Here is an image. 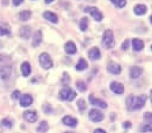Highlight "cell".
<instances>
[{
	"label": "cell",
	"mask_w": 152,
	"mask_h": 133,
	"mask_svg": "<svg viewBox=\"0 0 152 133\" xmlns=\"http://www.w3.org/2000/svg\"><path fill=\"white\" fill-rule=\"evenodd\" d=\"M147 100V96L141 95H130L126 99V107L130 112H134L142 109L145 106Z\"/></svg>",
	"instance_id": "obj_1"
},
{
	"label": "cell",
	"mask_w": 152,
	"mask_h": 133,
	"mask_svg": "<svg viewBox=\"0 0 152 133\" xmlns=\"http://www.w3.org/2000/svg\"><path fill=\"white\" fill-rule=\"evenodd\" d=\"M102 44L103 47L106 49H110L113 47L115 45V39H114V35L112 30L107 29L104 32Z\"/></svg>",
	"instance_id": "obj_2"
},
{
	"label": "cell",
	"mask_w": 152,
	"mask_h": 133,
	"mask_svg": "<svg viewBox=\"0 0 152 133\" xmlns=\"http://www.w3.org/2000/svg\"><path fill=\"white\" fill-rule=\"evenodd\" d=\"M59 96L62 100L71 102L77 96V93L69 86H64L60 91Z\"/></svg>",
	"instance_id": "obj_3"
},
{
	"label": "cell",
	"mask_w": 152,
	"mask_h": 133,
	"mask_svg": "<svg viewBox=\"0 0 152 133\" xmlns=\"http://www.w3.org/2000/svg\"><path fill=\"white\" fill-rule=\"evenodd\" d=\"M39 62L40 66L43 69H50L53 67V61L51 58L50 55L46 52H43L39 57Z\"/></svg>",
	"instance_id": "obj_4"
},
{
	"label": "cell",
	"mask_w": 152,
	"mask_h": 133,
	"mask_svg": "<svg viewBox=\"0 0 152 133\" xmlns=\"http://www.w3.org/2000/svg\"><path fill=\"white\" fill-rule=\"evenodd\" d=\"M84 11L86 13H89L91 17L97 22L102 21L103 19V15H102V12H100L99 10L96 7H87L84 9Z\"/></svg>",
	"instance_id": "obj_5"
},
{
	"label": "cell",
	"mask_w": 152,
	"mask_h": 133,
	"mask_svg": "<svg viewBox=\"0 0 152 133\" xmlns=\"http://www.w3.org/2000/svg\"><path fill=\"white\" fill-rule=\"evenodd\" d=\"M89 117L93 122L98 123L103 121L104 115L102 113V112L98 110V109H91L89 113Z\"/></svg>",
	"instance_id": "obj_6"
},
{
	"label": "cell",
	"mask_w": 152,
	"mask_h": 133,
	"mask_svg": "<svg viewBox=\"0 0 152 133\" xmlns=\"http://www.w3.org/2000/svg\"><path fill=\"white\" fill-rule=\"evenodd\" d=\"M110 88L116 94H122L125 91V87H124L123 85L116 81H113L110 83Z\"/></svg>",
	"instance_id": "obj_7"
},
{
	"label": "cell",
	"mask_w": 152,
	"mask_h": 133,
	"mask_svg": "<svg viewBox=\"0 0 152 133\" xmlns=\"http://www.w3.org/2000/svg\"><path fill=\"white\" fill-rule=\"evenodd\" d=\"M107 71L111 74L119 75L122 72V68L119 64H116L115 62H110L107 65Z\"/></svg>",
	"instance_id": "obj_8"
},
{
	"label": "cell",
	"mask_w": 152,
	"mask_h": 133,
	"mask_svg": "<svg viewBox=\"0 0 152 133\" xmlns=\"http://www.w3.org/2000/svg\"><path fill=\"white\" fill-rule=\"evenodd\" d=\"M23 118L29 123H34L37 121V115L34 111H26L23 113Z\"/></svg>",
	"instance_id": "obj_9"
},
{
	"label": "cell",
	"mask_w": 152,
	"mask_h": 133,
	"mask_svg": "<svg viewBox=\"0 0 152 133\" xmlns=\"http://www.w3.org/2000/svg\"><path fill=\"white\" fill-rule=\"evenodd\" d=\"M11 67L9 65H4L0 67V77L3 80H6L11 76Z\"/></svg>",
	"instance_id": "obj_10"
},
{
	"label": "cell",
	"mask_w": 152,
	"mask_h": 133,
	"mask_svg": "<svg viewBox=\"0 0 152 133\" xmlns=\"http://www.w3.org/2000/svg\"><path fill=\"white\" fill-rule=\"evenodd\" d=\"M89 99H90V102L92 105H94V106H98V107H100L102 109H106L107 107V105L105 103L104 100L101 99H98V98L95 97L93 95H90L89 96Z\"/></svg>",
	"instance_id": "obj_11"
},
{
	"label": "cell",
	"mask_w": 152,
	"mask_h": 133,
	"mask_svg": "<svg viewBox=\"0 0 152 133\" xmlns=\"http://www.w3.org/2000/svg\"><path fill=\"white\" fill-rule=\"evenodd\" d=\"M33 103V98L30 94H23L20 98V104L23 107H28Z\"/></svg>",
	"instance_id": "obj_12"
},
{
	"label": "cell",
	"mask_w": 152,
	"mask_h": 133,
	"mask_svg": "<svg viewBox=\"0 0 152 133\" xmlns=\"http://www.w3.org/2000/svg\"><path fill=\"white\" fill-rule=\"evenodd\" d=\"M63 123L67 126L69 127H75L78 125V120L76 118H73V117L69 116V115H66L63 118Z\"/></svg>",
	"instance_id": "obj_13"
},
{
	"label": "cell",
	"mask_w": 152,
	"mask_h": 133,
	"mask_svg": "<svg viewBox=\"0 0 152 133\" xmlns=\"http://www.w3.org/2000/svg\"><path fill=\"white\" fill-rule=\"evenodd\" d=\"M43 40V34L40 30H37L34 35L33 40H32V45L34 47L39 46Z\"/></svg>",
	"instance_id": "obj_14"
},
{
	"label": "cell",
	"mask_w": 152,
	"mask_h": 133,
	"mask_svg": "<svg viewBox=\"0 0 152 133\" xmlns=\"http://www.w3.org/2000/svg\"><path fill=\"white\" fill-rule=\"evenodd\" d=\"M142 68L138 66H134L130 69V76L132 79H137L142 75Z\"/></svg>",
	"instance_id": "obj_15"
},
{
	"label": "cell",
	"mask_w": 152,
	"mask_h": 133,
	"mask_svg": "<svg viewBox=\"0 0 152 133\" xmlns=\"http://www.w3.org/2000/svg\"><path fill=\"white\" fill-rule=\"evenodd\" d=\"M31 35V28L28 26H22L20 29V35L23 38L28 39Z\"/></svg>",
	"instance_id": "obj_16"
},
{
	"label": "cell",
	"mask_w": 152,
	"mask_h": 133,
	"mask_svg": "<svg viewBox=\"0 0 152 133\" xmlns=\"http://www.w3.org/2000/svg\"><path fill=\"white\" fill-rule=\"evenodd\" d=\"M65 51L67 54L69 55H73L77 52V47H76L75 44L74 42L72 41H68L65 44Z\"/></svg>",
	"instance_id": "obj_17"
},
{
	"label": "cell",
	"mask_w": 152,
	"mask_h": 133,
	"mask_svg": "<svg viewBox=\"0 0 152 133\" xmlns=\"http://www.w3.org/2000/svg\"><path fill=\"white\" fill-rule=\"evenodd\" d=\"M43 17H44L46 20H49V22L53 23H58V16L56 15V14L52 12V11H45L43 14Z\"/></svg>",
	"instance_id": "obj_18"
},
{
	"label": "cell",
	"mask_w": 152,
	"mask_h": 133,
	"mask_svg": "<svg viewBox=\"0 0 152 133\" xmlns=\"http://www.w3.org/2000/svg\"><path fill=\"white\" fill-rule=\"evenodd\" d=\"M89 58L93 61L97 60L100 58L101 57V52L100 50L98 47H93L90 49L89 51Z\"/></svg>",
	"instance_id": "obj_19"
},
{
	"label": "cell",
	"mask_w": 152,
	"mask_h": 133,
	"mask_svg": "<svg viewBox=\"0 0 152 133\" xmlns=\"http://www.w3.org/2000/svg\"><path fill=\"white\" fill-rule=\"evenodd\" d=\"M133 49L136 52L141 51L144 48V42L138 38H134L132 40Z\"/></svg>",
	"instance_id": "obj_20"
},
{
	"label": "cell",
	"mask_w": 152,
	"mask_h": 133,
	"mask_svg": "<svg viewBox=\"0 0 152 133\" xmlns=\"http://www.w3.org/2000/svg\"><path fill=\"white\" fill-rule=\"evenodd\" d=\"M21 72L23 73V76L26 77L28 76L31 73V65L29 64V62L28 61H25L21 65Z\"/></svg>",
	"instance_id": "obj_21"
},
{
	"label": "cell",
	"mask_w": 152,
	"mask_h": 133,
	"mask_svg": "<svg viewBox=\"0 0 152 133\" xmlns=\"http://www.w3.org/2000/svg\"><path fill=\"white\" fill-rule=\"evenodd\" d=\"M134 12L138 16L143 15V14H146V12H147V7L145 5L139 4V5H137L134 7Z\"/></svg>",
	"instance_id": "obj_22"
},
{
	"label": "cell",
	"mask_w": 152,
	"mask_h": 133,
	"mask_svg": "<svg viewBox=\"0 0 152 133\" xmlns=\"http://www.w3.org/2000/svg\"><path fill=\"white\" fill-rule=\"evenodd\" d=\"M87 68H88V63H87V61L84 58H80L78 64L75 65V69L77 71H84Z\"/></svg>",
	"instance_id": "obj_23"
},
{
	"label": "cell",
	"mask_w": 152,
	"mask_h": 133,
	"mask_svg": "<svg viewBox=\"0 0 152 133\" xmlns=\"http://www.w3.org/2000/svg\"><path fill=\"white\" fill-rule=\"evenodd\" d=\"M31 17V12L28 10H24V11H20L19 14V19L21 21H27Z\"/></svg>",
	"instance_id": "obj_24"
},
{
	"label": "cell",
	"mask_w": 152,
	"mask_h": 133,
	"mask_svg": "<svg viewBox=\"0 0 152 133\" xmlns=\"http://www.w3.org/2000/svg\"><path fill=\"white\" fill-rule=\"evenodd\" d=\"M48 129H49V126H48L47 122L43 121L37 126V133H46L48 131Z\"/></svg>",
	"instance_id": "obj_25"
},
{
	"label": "cell",
	"mask_w": 152,
	"mask_h": 133,
	"mask_svg": "<svg viewBox=\"0 0 152 133\" xmlns=\"http://www.w3.org/2000/svg\"><path fill=\"white\" fill-rule=\"evenodd\" d=\"M88 18L87 17H83L82 19L81 20L79 23V27L80 29L83 32H85L87 30V27H88Z\"/></svg>",
	"instance_id": "obj_26"
},
{
	"label": "cell",
	"mask_w": 152,
	"mask_h": 133,
	"mask_svg": "<svg viewBox=\"0 0 152 133\" xmlns=\"http://www.w3.org/2000/svg\"><path fill=\"white\" fill-rule=\"evenodd\" d=\"M111 2L118 8H124L127 4V2L125 0H112Z\"/></svg>",
	"instance_id": "obj_27"
},
{
	"label": "cell",
	"mask_w": 152,
	"mask_h": 133,
	"mask_svg": "<svg viewBox=\"0 0 152 133\" xmlns=\"http://www.w3.org/2000/svg\"><path fill=\"white\" fill-rule=\"evenodd\" d=\"M75 85L78 88V90L81 92H84L87 89V86H86V84L81 80H78V82H76Z\"/></svg>",
	"instance_id": "obj_28"
},
{
	"label": "cell",
	"mask_w": 152,
	"mask_h": 133,
	"mask_svg": "<svg viewBox=\"0 0 152 133\" xmlns=\"http://www.w3.org/2000/svg\"><path fill=\"white\" fill-rule=\"evenodd\" d=\"M77 106H78V109L81 112H84L86 110V108H87V104H86V102L84 101V99H80L78 102H77Z\"/></svg>",
	"instance_id": "obj_29"
},
{
	"label": "cell",
	"mask_w": 152,
	"mask_h": 133,
	"mask_svg": "<svg viewBox=\"0 0 152 133\" xmlns=\"http://www.w3.org/2000/svg\"><path fill=\"white\" fill-rule=\"evenodd\" d=\"M1 123H2V126L5 127V128L11 129L13 126L12 121L10 119H8V118H4L2 121V122H1Z\"/></svg>",
	"instance_id": "obj_30"
},
{
	"label": "cell",
	"mask_w": 152,
	"mask_h": 133,
	"mask_svg": "<svg viewBox=\"0 0 152 133\" xmlns=\"http://www.w3.org/2000/svg\"><path fill=\"white\" fill-rule=\"evenodd\" d=\"M141 132H152V123H146L141 127Z\"/></svg>",
	"instance_id": "obj_31"
},
{
	"label": "cell",
	"mask_w": 152,
	"mask_h": 133,
	"mask_svg": "<svg viewBox=\"0 0 152 133\" xmlns=\"http://www.w3.org/2000/svg\"><path fill=\"white\" fill-rule=\"evenodd\" d=\"M143 119L146 123H152V113L151 112H145L143 115Z\"/></svg>",
	"instance_id": "obj_32"
},
{
	"label": "cell",
	"mask_w": 152,
	"mask_h": 133,
	"mask_svg": "<svg viewBox=\"0 0 152 133\" xmlns=\"http://www.w3.org/2000/svg\"><path fill=\"white\" fill-rule=\"evenodd\" d=\"M70 82V77L68 75L67 73H64V76H63V79H61V83L64 85L67 86V85Z\"/></svg>",
	"instance_id": "obj_33"
},
{
	"label": "cell",
	"mask_w": 152,
	"mask_h": 133,
	"mask_svg": "<svg viewBox=\"0 0 152 133\" xmlns=\"http://www.w3.org/2000/svg\"><path fill=\"white\" fill-rule=\"evenodd\" d=\"M10 33H11V31H10L9 29L0 26V37H1V36L8 35Z\"/></svg>",
	"instance_id": "obj_34"
},
{
	"label": "cell",
	"mask_w": 152,
	"mask_h": 133,
	"mask_svg": "<svg viewBox=\"0 0 152 133\" xmlns=\"http://www.w3.org/2000/svg\"><path fill=\"white\" fill-rule=\"evenodd\" d=\"M43 112H44L45 113H47V114H51L52 113V112H53V109H52V108L51 107V106L49 104L43 105Z\"/></svg>",
	"instance_id": "obj_35"
},
{
	"label": "cell",
	"mask_w": 152,
	"mask_h": 133,
	"mask_svg": "<svg viewBox=\"0 0 152 133\" xmlns=\"http://www.w3.org/2000/svg\"><path fill=\"white\" fill-rule=\"evenodd\" d=\"M11 96H12V98L14 99H18L20 98V92L18 90H14V92L12 93V94H11Z\"/></svg>",
	"instance_id": "obj_36"
},
{
	"label": "cell",
	"mask_w": 152,
	"mask_h": 133,
	"mask_svg": "<svg viewBox=\"0 0 152 133\" xmlns=\"http://www.w3.org/2000/svg\"><path fill=\"white\" fill-rule=\"evenodd\" d=\"M128 47H129V40H125L122 44V49L123 50H127L128 49Z\"/></svg>",
	"instance_id": "obj_37"
},
{
	"label": "cell",
	"mask_w": 152,
	"mask_h": 133,
	"mask_svg": "<svg viewBox=\"0 0 152 133\" xmlns=\"http://www.w3.org/2000/svg\"><path fill=\"white\" fill-rule=\"evenodd\" d=\"M122 126H123L125 129H128L131 128V123L129 122V121H126V122L123 123Z\"/></svg>",
	"instance_id": "obj_38"
},
{
	"label": "cell",
	"mask_w": 152,
	"mask_h": 133,
	"mask_svg": "<svg viewBox=\"0 0 152 133\" xmlns=\"http://www.w3.org/2000/svg\"><path fill=\"white\" fill-rule=\"evenodd\" d=\"M23 1H16V0H14V1H13V3H14V5H16V6H18L20 4L23 3Z\"/></svg>",
	"instance_id": "obj_39"
},
{
	"label": "cell",
	"mask_w": 152,
	"mask_h": 133,
	"mask_svg": "<svg viewBox=\"0 0 152 133\" xmlns=\"http://www.w3.org/2000/svg\"><path fill=\"white\" fill-rule=\"evenodd\" d=\"M94 133H106V132L102 129H97L95 130Z\"/></svg>",
	"instance_id": "obj_40"
},
{
	"label": "cell",
	"mask_w": 152,
	"mask_h": 133,
	"mask_svg": "<svg viewBox=\"0 0 152 133\" xmlns=\"http://www.w3.org/2000/svg\"><path fill=\"white\" fill-rule=\"evenodd\" d=\"M150 99H151V101L152 103V90H151V93H150Z\"/></svg>",
	"instance_id": "obj_41"
},
{
	"label": "cell",
	"mask_w": 152,
	"mask_h": 133,
	"mask_svg": "<svg viewBox=\"0 0 152 133\" xmlns=\"http://www.w3.org/2000/svg\"><path fill=\"white\" fill-rule=\"evenodd\" d=\"M53 2V0H50V1H45V2L47 4H49L50 2Z\"/></svg>",
	"instance_id": "obj_42"
},
{
	"label": "cell",
	"mask_w": 152,
	"mask_h": 133,
	"mask_svg": "<svg viewBox=\"0 0 152 133\" xmlns=\"http://www.w3.org/2000/svg\"><path fill=\"white\" fill-rule=\"evenodd\" d=\"M150 21H151V24H152V16L150 17Z\"/></svg>",
	"instance_id": "obj_43"
},
{
	"label": "cell",
	"mask_w": 152,
	"mask_h": 133,
	"mask_svg": "<svg viewBox=\"0 0 152 133\" xmlns=\"http://www.w3.org/2000/svg\"><path fill=\"white\" fill-rule=\"evenodd\" d=\"M65 133H72V132H65Z\"/></svg>",
	"instance_id": "obj_44"
},
{
	"label": "cell",
	"mask_w": 152,
	"mask_h": 133,
	"mask_svg": "<svg viewBox=\"0 0 152 133\" xmlns=\"http://www.w3.org/2000/svg\"><path fill=\"white\" fill-rule=\"evenodd\" d=\"M151 50H152V45H151Z\"/></svg>",
	"instance_id": "obj_45"
},
{
	"label": "cell",
	"mask_w": 152,
	"mask_h": 133,
	"mask_svg": "<svg viewBox=\"0 0 152 133\" xmlns=\"http://www.w3.org/2000/svg\"><path fill=\"white\" fill-rule=\"evenodd\" d=\"M0 133H1V131H0Z\"/></svg>",
	"instance_id": "obj_46"
}]
</instances>
